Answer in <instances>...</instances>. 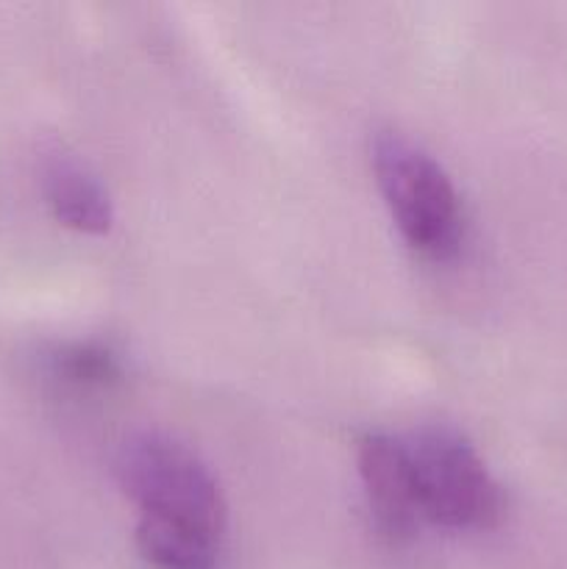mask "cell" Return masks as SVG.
I'll list each match as a JSON object with an SVG mask.
<instances>
[{
	"instance_id": "6da1fadb",
	"label": "cell",
	"mask_w": 567,
	"mask_h": 569,
	"mask_svg": "<svg viewBox=\"0 0 567 569\" xmlns=\"http://www.w3.org/2000/svg\"><path fill=\"white\" fill-rule=\"evenodd\" d=\"M117 481L142 517L181 522L220 537L226 531V500L209 467L181 442L161 433H137L120 445Z\"/></svg>"
},
{
	"instance_id": "7a4b0ae2",
	"label": "cell",
	"mask_w": 567,
	"mask_h": 569,
	"mask_svg": "<svg viewBox=\"0 0 567 569\" xmlns=\"http://www.w3.org/2000/svg\"><path fill=\"white\" fill-rule=\"evenodd\" d=\"M372 170L406 242L434 259L456 253L461 206L439 161L404 133L378 131L372 139Z\"/></svg>"
},
{
	"instance_id": "3957f363",
	"label": "cell",
	"mask_w": 567,
	"mask_h": 569,
	"mask_svg": "<svg viewBox=\"0 0 567 569\" xmlns=\"http://www.w3.org/2000/svg\"><path fill=\"white\" fill-rule=\"evenodd\" d=\"M404 445L422 520L456 531H481L504 517L506 503L498 481L459 431L422 426L404 437Z\"/></svg>"
},
{
	"instance_id": "277c9868",
	"label": "cell",
	"mask_w": 567,
	"mask_h": 569,
	"mask_svg": "<svg viewBox=\"0 0 567 569\" xmlns=\"http://www.w3.org/2000/svg\"><path fill=\"white\" fill-rule=\"evenodd\" d=\"M359 472L376 526L384 537L406 539L422 520L404 439L367 433L359 442Z\"/></svg>"
},
{
	"instance_id": "5b68a950",
	"label": "cell",
	"mask_w": 567,
	"mask_h": 569,
	"mask_svg": "<svg viewBox=\"0 0 567 569\" xmlns=\"http://www.w3.org/2000/svg\"><path fill=\"white\" fill-rule=\"evenodd\" d=\"M42 189L56 220L72 231L106 233L115 222V206L103 183L70 156L44 159Z\"/></svg>"
},
{
	"instance_id": "8992f818",
	"label": "cell",
	"mask_w": 567,
	"mask_h": 569,
	"mask_svg": "<svg viewBox=\"0 0 567 569\" xmlns=\"http://www.w3.org/2000/svg\"><path fill=\"white\" fill-rule=\"evenodd\" d=\"M220 537L181 526V522L139 517L137 548L156 569H217L220 567Z\"/></svg>"
},
{
	"instance_id": "52a82bcc",
	"label": "cell",
	"mask_w": 567,
	"mask_h": 569,
	"mask_svg": "<svg viewBox=\"0 0 567 569\" xmlns=\"http://www.w3.org/2000/svg\"><path fill=\"white\" fill-rule=\"evenodd\" d=\"M50 370L76 389H109L122 378V361L115 348L94 339L59 345L50 356Z\"/></svg>"
}]
</instances>
